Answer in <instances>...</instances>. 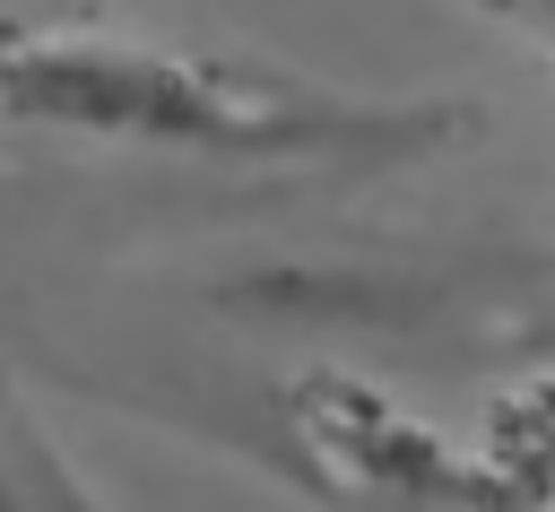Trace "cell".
Returning a JSON list of instances; mask_svg holds the SVG:
<instances>
[{"label":"cell","instance_id":"obj_4","mask_svg":"<svg viewBox=\"0 0 555 512\" xmlns=\"http://www.w3.org/2000/svg\"><path fill=\"white\" fill-rule=\"evenodd\" d=\"M477 9H494L503 26H520V35H529V43L555 61V0H477Z\"/></svg>","mask_w":555,"mask_h":512},{"label":"cell","instance_id":"obj_3","mask_svg":"<svg viewBox=\"0 0 555 512\" xmlns=\"http://www.w3.org/2000/svg\"><path fill=\"white\" fill-rule=\"evenodd\" d=\"M35 460H43V443L26 425H9L0 434V512H35Z\"/></svg>","mask_w":555,"mask_h":512},{"label":"cell","instance_id":"obj_1","mask_svg":"<svg viewBox=\"0 0 555 512\" xmlns=\"http://www.w3.org/2000/svg\"><path fill=\"white\" fill-rule=\"evenodd\" d=\"M0 121L61 130V139H121V148H182L225 165H408L468 130V104H390V95H338L304 87L286 69L139 43V35H0Z\"/></svg>","mask_w":555,"mask_h":512},{"label":"cell","instance_id":"obj_2","mask_svg":"<svg viewBox=\"0 0 555 512\" xmlns=\"http://www.w3.org/2000/svg\"><path fill=\"white\" fill-rule=\"evenodd\" d=\"M286 469L321 512H555V469L477 443L460 451L399 399L347 373H304L278 391Z\"/></svg>","mask_w":555,"mask_h":512}]
</instances>
